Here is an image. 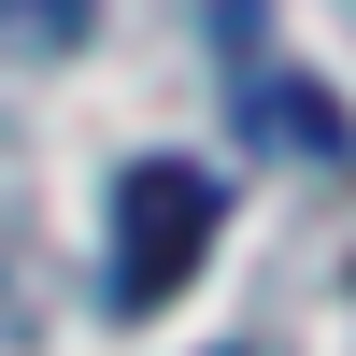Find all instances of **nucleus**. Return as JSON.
<instances>
[{
    "label": "nucleus",
    "mask_w": 356,
    "mask_h": 356,
    "mask_svg": "<svg viewBox=\"0 0 356 356\" xmlns=\"http://www.w3.org/2000/svg\"><path fill=\"white\" fill-rule=\"evenodd\" d=\"M214 228H228V186L200 157H143L129 186H114V314H157V300H186V271L214 257Z\"/></svg>",
    "instance_id": "nucleus-1"
},
{
    "label": "nucleus",
    "mask_w": 356,
    "mask_h": 356,
    "mask_svg": "<svg viewBox=\"0 0 356 356\" xmlns=\"http://www.w3.org/2000/svg\"><path fill=\"white\" fill-rule=\"evenodd\" d=\"M86 0H0V43H72Z\"/></svg>",
    "instance_id": "nucleus-2"
}]
</instances>
